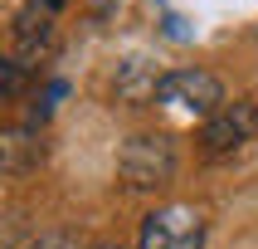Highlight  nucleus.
<instances>
[{
    "instance_id": "nucleus-1",
    "label": "nucleus",
    "mask_w": 258,
    "mask_h": 249,
    "mask_svg": "<svg viewBox=\"0 0 258 249\" xmlns=\"http://www.w3.org/2000/svg\"><path fill=\"white\" fill-rule=\"evenodd\" d=\"M117 171H122V181L137 186V190L166 186V181L175 176V146H171V137H151V132H142V137L122 142V152H117Z\"/></svg>"
},
{
    "instance_id": "nucleus-2",
    "label": "nucleus",
    "mask_w": 258,
    "mask_h": 249,
    "mask_svg": "<svg viewBox=\"0 0 258 249\" xmlns=\"http://www.w3.org/2000/svg\"><path fill=\"white\" fill-rule=\"evenodd\" d=\"M156 103L210 117L224 108V83L205 69H171V73H161V83H156Z\"/></svg>"
},
{
    "instance_id": "nucleus-3",
    "label": "nucleus",
    "mask_w": 258,
    "mask_h": 249,
    "mask_svg": "<svg viewBox=\"0 0 258 249\" xmlns=\"http://www.w3.org/2000/svg\"><path fill=\"white\" fill-rule=\"evenodd\" d=\"M137 249H205V220L185 205H166L151 210L142 225V244Z\"/></svg>"
},
{
    "instance_id": "nucleus-4",
    "label": "nucleus",
    "mask_w": 258,
    "mask_h": 249,
    "mask_svg": "<svg viewBox=\"0 0 258 249\" xmlns=\"http://www.w3.org/2000/svg\"><path fill=\"white\" fill-rule=\"evenodd\" d=\"M253 132H258V108L239 98V103H224L219 113L205 117L200 142H205V152H210V157H229V152H239Z\"/></svg>"
},
{
    "instance_id": "nucleus-5",
    "label": "nucleus",
    "mask_w": 258,
    "mask_h": 249,
    "mask_svg": "<svg viewBox=\"0 0 258 249\" xmlns=\"http://www.w3.org/2000/svg\"><path fill=\"white\" fill-rule=\"evenodd\" d=\"M49 20H54V10H44L39 0H29L25 10L15 15V39H20V54L25 59H34L39 44L49 39Z\"/></svg>"
},
{
    "instance_id": "nucleus-6",
    "label": "nucleus",
    "mask_w": 258,
    "mask_h": 249,
    "mask_svg": "<svg viewBox=\"0 0 258 249\" xmlns=\"http://www.w3.org/2000/svg\"><path fill=\"white\" fill-rule=\"evenodd\" d=\"M44 161V146L29 132H5L0 137V171H29Z\"/></svg>"
},
{
    "instance_id": "nucleus-7",
    "label": "nucleus",
    "mask_w": 258,
    "mask_h": 249,
    "mask_svg": "<svg viewBox=\"0 0 258 249\" xmlns=\"http://www.w3.org/2000/svg\"><path fill=\"white\" fill-rule=\"evenodd\" d=\"M29 249H83V239H78L73 230H49V234H39Z\"/></svg>"
},
{
    "instance_id": "nucleus-8",
    "label": "nucleus",
    "mask_w": 258,
    "mask_h": 249,
    "mask_svg": "<svg viewBox=\"0 0 258 249\" xmlns=\"http://www.w3.org/2000/svg\"><path fill=\"white\" fill-rule=\"evenodd\" d=\"M10 78H15V64L5 54H0V93H5V88H10Z\"/></svg>"
},
{
    "instance_id": "nucleus-9",
    "label": "nucleus",
    "mask_w": 258,
    "mask_h": 249,
    "mask_svg": "<svg viewBox=\"0 0 258 249\" xmlns=\"http://www.w3.org/2000/svg\"><path fill=\"white\" fill-rule=\"evenodd\" d=\"M83 249H122V244H107V239H98V244H83Z\"/></svg>"
},
{
    "instance_id": "nucleus-10",
    "label": "nucleus",
    "mask_w": 258,
    "mask_h": 249,
    "mask_svg": "<svg viewBox=\"0 0 258 249\" xmlns=\"http://www.w3.org/2000/svg\"><path fill=\"white\" fill-rule=\"evenodd\" d=\"M44 10H58V5H69V0H39Z\"/></svg>"
}]
</instances>
